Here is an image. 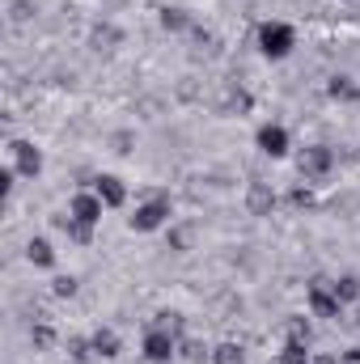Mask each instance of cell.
Wrapping results in <instances>:
<instances>
[{"mask_svg":"<svg viewBox=\"0 0 360 364\" xmlns=\"http://www.w3.org/2000/svg\"><path fill=\"white\" fill-rule=\"evenodd\" d=\"M119 43H123V30H119L115 21H97V26L90 30V47L93 51H115Z\"/></svg>","mask_w":360,"mask_h":364,"instance_id":"cell-11","label":"cell"},{"mask_svg":"<svg viewBox=\"0 0 360 364\" xmlns=\"http://www.w3.org/2000/svg\"><path fill=\"white\" fill-rule=\"evenodd\" d=\"M30 343H34L38 352H47V348L55 343V331H51L47 322H34V326H30Z\"/></svg>","mask_w":360,"mask_h":364,"instance_id":"cell-21","label":"cell"},{"mask_svg":"<svg viewBox=\"0 0 360 364\" xmlns=\"http://www.w3.org/2000/svg\"><path fill=\"white\" fill-rule=\"evenodd\" d=\"M212 364H246V352L238 343H221V348H212Z\"/></svg>","mask_w":360,"mask_h":364,"instance_id":"cell-19","label":"cell"},{"mask_svg":"<svg viewBox=\"0 0 360 364\" xmlns=\"http://www.w3.org/2000/svg\"><path fill=\"white\" fill-rule=\"evenodd\" d=\"M157 110H162V102H157V97H144V102H140V114H144V119H153Z\"/></svg>","mask_w":360,"mask_h":364,"instance_id":"cell-29","label":"cell"},{"mask_svg":"<svg viewBox=\"0 0 360 364\" xmlns=\"http://www.w3.org/2000/svg\"><path fill=\"white\" fill-rule=\"evenodd\" d=\"M90 339H93L97 360H115V356H119V335H115V331H106V326H102V331H93Z\"/></svg>","mask_w":360,"mask_h":364,"instance_id":"cell-13","label":"cell"},{"mask_svg":"<svg viewBox=\"0 0 360 364\" xmlns=\"http://www.w3.org/2000/svg\"><path fill=\"white\" fill-rule=\"evenodd\" d=\"M246 208H250V216H271V212H275V191H271L268 182H250Z\"/></svg>","mask_w":360,"mask_h":364,"instance_id":"cell-10","label":"cell"},{"mask_svg":"<svg viewBox=\"0 0 360 364\" xmlns=\"http://www.w3.org/2000/svg\"><path fill=\"white\" fill-rule=\"evenodd\" d=\"M288 203H292V208H314V195H309V186H292Z\"/></svg>","mask_w":360,"mask_h":364,"instance_id":"cell-27","label":"cell"},{"mask_svg":"<svg viewBox=\"0 0 360 364\" xmlns=\"http://www.w3.org/2000/svg\"><path fill=\"white\" fill-rule=\"evenodd\" d=\"M339 309H344V301L331 292V279H314L309 284V314L314 318H339Z\"/></svg>","mask_w":360,"mask_h":364,"instance_id":"cell-6","label":"cell"},{"mask_svg":"<svg viewBox=\"0 0 360 364\" xmlns=\"http://www.w3.org/2000/svg\"><path fill=\"white\" fill-rule=\"evenodd\" d=\"M191 246V229H170V250H186Z\"/></svg>","mask_w":360,"mask_h":364,"instance_id":"cell-28","label":"cell"},{"mask_svg":"<svg viewBox=\"0 0 360 364\" xmlns=\"http://www.w3.org/2000/svg\"><path fill=\"white\" fill-rule=\"evenodd\" d=\"M250 106H255V97L242 90V85H238V90H229V97H225V110H238V114H246Z\"/></svg>","mask_w":360,"mask_h":364,"instance_id":"cell-22","label":"cell"},{"mask_svg":"<svg viewBox=\"0 0 360 364\" xmlns=\"http://www.w3.org/2000/svg\"><path fill=\"white\" fill-rule=\"evenodd\" d=\"M55 229H64L73 242H81V246H90L93 242V225H81L77 216H55Z\"/></svg>","mask_w":360,"mask_h":364,"instance_id":"cell-14","label":"cell"},{"mask_svg":"<svg viewBox=\"0 0 360 364\" xmlns=\"http://www.w3.org/2000/svg\"><path fill=\"white\" fill-rule=\"evenodd\" d=\"M356 4H360V0H356Z\"/></svg>","mask_w":360,"mask_h":364,"instance_id":"cell-33","label":"cell"},{"mask_svg":"<svg viewBox=\"0 0 360 364\" xmlns=\"http://www.w3.org/2000/svg\"><path fill=\"white\" fill-rule=\"evenodd\" d=\"M93 195H97L106 208H119V203L127 199V186H123V178H115V174H97V178H93Z\"/></svg>","mask_w":360,"mask_h":364,"instance_id":"cell-9","label":"cell"},{"mask_svg":"<svg viewBox=\"0 0 360 364\" xmlns=\"http://www.w3.org/2000/svg\"><path fill=\"white\" fill-rule=\"evenodd\" d=\"M127 225L136 229V233H153V229H162V225H170V199L166 195H153V199H144L132 216H127Z\"/></svg>","mask_w":360,"mask_h":364,"instance_id":"cell-2","label":"cell"},{"mask_svg":"<svg viewBox=\"0 0 360 364\" xmlns=\"http://www.w3.org/2000/svg\"><path fill=\"white\" fill-rule=\"evenodd\" d=\"M179 352H182V356H186L191 364H203V360H212V352H208V348H203L199 339H186V343H182Z\"/></svg>","mask_w":360,"mask_h":364,"instance_id":"cell-23","label":"cell"},{"mask_svg":"<svg viewBox=\"0 0 360 364\" xmlns=\"http://www.w3.org/2000/svg\"><path fill=\"white\" fill-rule=\"evenodd\" d=\"M292 47H297V30L288 21H263L259 26V51L268 60H284Z\"/></svg>","mask_w":360,"mask_h":364,"instance_id":"cell-1","label":"cell"},{"mask_svg":"<svg viewBox=\"0 0 360 364\" xmlns=\"http://www.w3.org/2000/svg\"><path fill=\"white\" fill-rule=\"evenodd\" d=\"M284 335H288V343H305V348H309V339H314V331H309V318H288Z\"/></svg>","mask_w":360,"mask_h":364,"instance_id":"cell-18","label":"cell"},{"mask_svg":"<svg viewBox=\"0 0 360 364\" xmlns=\"http://www.w3.org/2000/svg\"><path fill=\"white\" fill-rule=\"evenodd\" d=\"M255 144H259L263 157H284V153H288V132H284L280 123H263L259 136H255Z\"/></svg>","mask_w":360,"mask_h":364,"instance_id":"cell-8","label":"cell"},{"mask_svg":"<svg viewBox=\"0 0 360 364\" xmlns=\"http://www.w3.org/2000/svg\"><path fill=\"white\" fill-rule=\"evenodd\" d=\"M132 144H136V136H132V132H115V136H110V149H115L119 157H127V153H132Z\"/></svg>","mask_w":360,"mask_h":364,"instance_id":"cell-26","label":"cell"},{"mask_svg":"<svg viewBox=\"0 0 360 364\" xmlns=\"http://www.w3.org/2000/svg\"><path fill=\"white\" fill-rule=\"evenodd\" d=\"M356 326H360V309H356Z\"/></svg>","mask_w":360,"mask_h":364,"instance_id":"cell-32","label":"cell"},{"mask_svg":"<svg viewBox=\"0 0 360 364\" xmlns=\"http://www.w3.org/2000/svg\"><path fill=\"white\" fill-rule=\"evenodd\" d=\"M9 157H13V170L21 178H38L43 174V153L30 140H9Z\"/></svg>","mask_w":360,"mask_h":364,"instance_id":"cell-5","label":"cell"},{"mask_svg":"<svg viewBox=\"0 0 360 364\" xmlns=\"http://www.w3.org/2000/svg\"><path fill=\"white\" fill-rule=\"evenodd\" d=\"M26 259H30L34 267H55V250H51L47 237H30V242H26Z\"/></svg>","mask_w":360,"mask_h":364,"instance_id":"cell-12","label":"cell"},{"mask_svg":"<svg viewBox=\"0 0 360 364\" xmlns=\"http://www.w3.org/2000/svg\"><path fill=\"white\" fill-rule=\"evenodd\" d=\"M356 97H360V93H356Z\"/></svg>","mask_w":360,"mask_h":364,"instance_id":"cell-34","label":"cell"},{"mask_svg":"<svg viewBox=\"0 0 360 364\" xmlns=\"http://www.w3.org/2000/svg\"><path fill=\"white\" fill-rule=\"evenodd\" d=\"M51 292L55 296H77V275H55L51 279Z\"/></svg>","mask_w":360,"mask_h":364,"instance_id":"cell-25","label":"cell"},{"mask_svg":"<svg viewBox=\"0 0 360 364\" xmlns=\"http://www.w3.org/2000/svg\"><path fill=\"white\" fill-rule=\"evenodd\" d=\"M327 93H331V97H344V102H348V97H356V93H360V85L352 81V77H331Z\"/></svg>","mask_w":360,"mask_h":364,"instance_id":"cell-20","label":"cell"},{"mask_svg":"<svg viewBox=\"0 0 360 364\" xmlns=\"http://www.w3.org/2000/svg\"><path fill=\"white\" fill-rule=\"evenodd\" d=\"M331 292L339 301H360V279L356 275H339V279H331Z\"/></svg>","mask_w":360,"mask_h":364,"instance_id":"cell-17","label":"cell"},{"mask_svg":"<svg viewBox=\"0 0 360 364\" xmlns=\"http://www.w3.org/2000/svg\"><path fill=\"white\" fill-rule=\"evenodd\" d=\"M174 356H179V339H174V331L149 326V335H144V360H153V364H170Z\"/></svg>","mask_w":360,"mask_h":364,"instance_id":"cell-4","label":"cell"},{"mask_svg":"<svg viewBox=\"0 0 360 364\" xmlns=\"http://www.w3.org/2000/svg\"><path fill=\"white\" fill-rule=\"evenodd\" d=\"M102 208H106V203H102L93 191H77V195L68 199V216H77L81 225H97V220H102Z\"/></svg>","mask_w":360,"mask_h":364,"instance_id":"cell-7","label":"cell"},{"mask_svg":"<svg viewBox=\"0 0 360 364\" xmlns=\"http://www.w3.org/2000/svg\"><path fill=\"white\" fill-rule=\"evenodd\" d=\"M339 364H360V348H348V352L339 356Z\"/></svg>","mask_w":360,"mask_h":364,"instance_id":"cell-30","label":"cell"},{"mask_svg":"<svg viewBox=\"0 0 360 364\" xmlns=\"http://www.w3.org/2000/svg\"><path fill=\"white\" fill-rule=\"evenodd\" d=\"M68 360H73V364H93V360H97V352H93V339L73 335V339H68Z\"/></svg>","mask_w":360,"mask_h":364,"instance_id":"cell-16","label":"cell"},{"mask_svg":"<svg viewBox=\"0 0 360 364\" xmlns=\"http://www.w3.org/2000/svg\"><path fill=\"white\" fill-rule=\"evenodd\" d=\"M195 21H191V13L186 9H174V4H166L162 9V30H170V34H179V30H191Z\"/></svg>","mask_w":360,"mask_h":364,"instance_id":"cell-15","label":"cell"},{"mask_svg":"<svg viewBox=\"0 0 360 364\" xmlns=\"http://www.w3.org/2000/svg\"><path fill=\"white\" fill-rule=\"evenodd\" d=\"M331 166H335V153H331L327 144H309V149H301V157H297V174H301L305 182L327 178Z\"/></svg>","mask_w":360,"mask_h":364,"instance_id":"cell-3","label":"cell"},{"mask_svg":"<svg viewBox=\"0 0 360 364\" xmlns=\"http://www.w3.org/2000/svg\"><path fill=\"white\" fill-rule=\"evenodd\" d=\"M309 364H339V360H331V356H309Z\"/></svg>","mask_w":360,"mask_h":364,"instance_id":"cell-31","label":"cell"},{"mask_svg":"<svg viewBox=\"0 0 360 364\" xmlns=\"http://www.w3.org/2000/svg\"><path fill=\"white\" fill-rule=\"evenodd\" d=\"M30 17H34V4H30V0H13V4H9V21H13V26H26Z\"/></svg>","mask_w":360,"mask_h":364,"instance_id":"cell-24","label":"cell"}]
</instances>
